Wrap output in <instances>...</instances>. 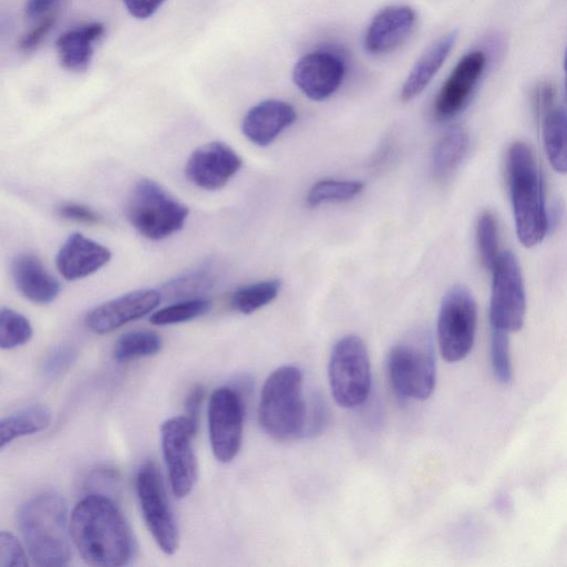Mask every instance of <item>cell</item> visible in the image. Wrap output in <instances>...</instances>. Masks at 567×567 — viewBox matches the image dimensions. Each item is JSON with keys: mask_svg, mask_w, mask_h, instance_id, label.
Wrapping results in <instances>:
<instances>
[{"mask_svg": "<svg viewBox=\"0 0 567 567\" xmlns=\"http://www.w3.org/2000/svg\"><path fill=\"white\" fill-rule=\"evenodd\" d=\"M70 535L82 559L92 566H124L134 555V538L123 513L102 493L87 495L75 505Z\"/></svg>", "mask_w": 567, "mask_h": 567, "instance_id": "1", "label": "cell"}, {"mask_svg": "<svg viewBox=\"0 0 567 567\" xmlns=\"http://www.w3.org/2000/svg\"><path fill=\"white\" fill-rule=\"evenodd\" d=\"M506 172L517 238L524 247H535L547 235L549 223L542 172L526 143L511 145Z\"/></svg>", "mask_w": 567, "mask_h": 567, "instance_id": "2", "label": "cell"}, {"mask_svg": "<svg viewBox=\"0 0 567 567\" xmlns=\"http://www.w3.org/2000/svg\"><path fill=\"white\" fill-rule=\"evenodd\" d=\"M28 554L37 566H66L72 551L70 522L64 498L43 492L25 501L18 513Z\"/></svg>", "mask_w": 567, "mask_h": 567, "instance_id": "3", "label": "cell"}, {"mask_svg": "<svg viewBox=\"0 0 567 567\" xmlns=\"http://www.w3.org/2000/svg\"><path fill=\"white\" fill-rule=\"evenodd\" d=\"M259 423L276 441H291L306 434L308 408L299 368L284 365L266 379L260 393Z\"/></svg>", "mask_w": 567, "mask_h": 567, "instance_id": "4", "label": "cell"}, {"mask_svg": "<svg viewBox=\"0 0 567 567\" xmlns=\"http://www.w3.org/2000/svg\"><path fill=\"white\" fill-rule=\"evenodd\" d=\"M389 378L396 395L403 400H426L435 388L436 363L431 334L417 330L391 350Z\"/></svg>", "mask_w": 567, "mask_h": 567, "instance_id": "5", "label": "cell"}, {"mask_svg": "<svg viewBox=\"0 0 567 567\" xmlns=\"http://www.w3.org/2000/svg\"><path fill=\"white\" fill-rule=\"evenodd\" d=\"M188 214L185 204L150 178H142L134 184L125 206L130 224L151 240H162L179 231Z\"/></svg>", "mask_w": 567, "mask_h": 567, "instance_id": "6", "label": "cell"}, {"mask_svg": "<svg viewBox=\"0 0 567 567\" xmlns=\"http://www.w3.org/2000/svg\"><path fill=\"white\" fill-rule=\"evenodd\" d=\"M328 377L331 394L342 408H355L371 386L370 359L363 340L354 334L339 339L330 354Z\"/></svg>", "mask_w": 567, "mask_h": 567, "instance_id": "7", "label": "cell"}, {"mask_svg": "<svg viewBox=\"0 0 567 567\" xmlns=\"http://www.w3.org/2000/svg\"><path fill=\"white\" fill-rule=\"evenodd\" d=\"M476 303L461 285L451 287L442 298L437 316V343L447 362L463 360L472 350L476 331Z\"/></svg>", "mask_w": 567, "mask_h": 567, "instance_id": "8", "label": "cell"}, {"mask_svg": "<svg viewBox=\"0 0 567 567\" xmlns=\"http://www.w3.org/2000/svg\"><path fill=\"white\" fill-rule=\"evenodd\" d=\"M489 322L506 332L522 329L526 312V295L520 266L516 256L502 251L492 270Z\"/></svg>", "mask_w": 567, "mask_h": 567, "instance_id": "9", "label": "cell"}, {"mask_svg": "<svg viewBox=\"0 0 567 567\" xmlns=\"http://www.w3.org/2000/svg\"><path fill=\"white\" fill-rule=\"evenodd\" d=\"M136 494L144 522L158 548L167 555L174 554L179 543L178 526L162 475L153 462L140 467Z\"/></svg>", "mask_w": 567, "mask_h": 567, "instance_id": "10", "label": "cell"}, {"mask_svg": "<svg viewBox=\"0 0 567 567\" xmlns=\"http://www.w3.org/2000/svg\"><path fill=\"white\" fill-rule=\"evenodd\" d=\"M197 424L188 415H181L166 420L161 426L163 455L176 498L186 497L197 480V458L192 443Z\"/></svg>", "mask_w": 567, "mask_h": 567, "instance_id": "11", "label": "cell"}, {"mask_svg": "<svg viewBox=\"0 0 567 567\" xmlns=\"http://www.w3.org/2000/svg\"><path fill=\"white\" fill-rule=\"evenodd\" d=\"M245 405L238 391L230 386L216 389L208 402V433L215 458L231 462L243 440Z\"/></svg>", "mask_w": 567, "mask_h": 567, "instance_id": "12", "label": "cell"}, {"mask_svg": "<svg viewBox=\"0 0 567 567\" xmlns=\"http://www.w3.org/2000/svg\"><path fill=\"white\" fill-rule=\"evenodd\" d=\"M243 165L240 156L219 141L197 147L185 165V176L199 188L216 190L224 187Z\"/></svg>", "mask_w": 567, "mask_h": 567, "instance_id": "13", "label": "cell"}, {"mask_svg": "<svg viewBox=\"0 0 567 567\" xmlns=\"http://www.w3.org/2000/svg\"><path fill=\"white\" fill-rule=\"evenodd\" d=\"M163 295L155 289H138L105 301L85 316V326L94 333L111 332L152 312Z\"/></svg>", "mask_w": 567, "mask_h": 567, "instance_id": "14", "label": "cell"}, {"mask_svg": "<svg viewBox=\"0 0 567 567\" xmlns=\"http://www.w3.org/2000/svg\"><path fill=\"white\" fill-rule=\"evenodd\" d=\"M344 75L342 60L328 51H315L302 55L292 69V80L299 90L313 101L331 96Z\"/></svg>", "mask_w": 567, "mask_h": 567, "instance_id": "15", "label": "cell"}, {"mask_svg": "<svg viewBox=\"0 0 567 567\" xmlns=\"http://www.w3.org/2000/svg\"><path fill=\"white\" fill-rule=\"evenodd\" d=\"M485 65L486 55L481 50L462 56L436 95L434 112L439 118H451L465 107Z\"/></svg>", "mask_w": 567, "mask_h": 567, "instance_id": "16", "label": "cell"}, {"mask_svg": "<svg viewBox=\"0 0 567 567\" xmlns=\"http://www.w3.org/2000/svg\"><path fill=\"white\" fill-rule=\"evenodd\" d=\"M415 23L416 13L409 6L396 4L381 9L365 31V51L379 55L395 50L409 38Z\"/></svg>", "mask_w": 567, "mask_h": 567, "instance_id": "17", "label": "cell"}, {"mask_svg": "<svg viewBox=\"0 0 567 567\" xmlns=\"http://www.w3.org/2000/svg\"><path fill=\"white\" fill-rule=\"evenodd\" d=\"M111 257L106 246L80 233H72L59 249L55 265L63 278L78 280L100 270Z\"/></svg>", "mask_w": 567, "mask_h": 567, "instance_id": "18", "label": "cell"}, {"mask_svg": "<svg viewBox=\"0 0 567 567\" xmlns=\"http://www.w3.org/2000/svg\"><path fill=\"white\" fill-rule=\"evenodd\" d=\"M297 118L292 105L280 100H265L254 105L244 116L243 134L258 146L271 144Z\"/></svg>", "mask_w": 567, "mask_h": 567, "instance_id": "19", "label": "cell"}, {"mask_svg": "<svg viewBox=\"0 0 567 567\" xmlns=\"http://www.w3.org/2000/svg\"><path fill=\"white\" fill-rule=\"evenodd\" d=\"M11 275L19 292L34 303H50L61 291L58 279L32 254L17 255L11 262Z\"/></svg>", "mask_w": 567, "mask_h": 567, "instance_id": "20", "label": "cell"}, {"mask_svg": "<svg viewBox=\"0 0 567 567\" xmlns=\"http://www.w3.org/2000/svg\"><path fill=\"white\" fill-rule=\"evenodd\" d=\"M105 32L101 22H89L60 34L55 41V51L61 66L71 72H84L89 69L94 43Z\"/></svg>", "mask_w": 567, "mask_h": 567, "instance_id": "21", "label": "cell"}, {"mask_svg": "<svg viewBox=\"0 0 567 567\" xmlns=\"http://www.w3.org/2000/svg\"><path fill=\"white\" fill-rule=\"evenodd\" d=\"M457 32L450 31L432 42L411 68L401 89V99L411 101L422 93L450 55Z\"/></svg>", "mask_w": 567, "mask_h": 567, "instance_id": "22", "label": "cell"}, {"mask_svg": "<svg viewBox=\"0 0 567 567\" xmlns=\"http://www.w3.org/2000/svg\"><path fill=\"white\" fill-rule=\"evenodd\" d=\"M540 121L548 162L557 173L567 174V110L554 106Z\"/></svg>", "mask_w": 567, "mask_h": 567, "instance_id": "23", "label": "cell"}, {"mask_svg": "<svg viewBox=\"0 0 567 567\" xmlns=\"http://www.w3.org/2000/svg\"><path fill=\"white\" fill-rule=\"evenodd\" d=\"M218 267L207 260L195 268L168 280L159 290L172 299L184 300L199 298V295L212 289L218 280Z\"/></svg>", "mask_w": 567, "mask_h": 567, "instance_id": "24", "label": "cell"}, {"mask_svg": "<svg viewBox=\"0 0 567 567\" xmlns=\"http://www.w3.org/2000/svg\"><path fill=\"white\" fill-rule=\"evenodd\" d=\"M51 417V410L44 404H33L2 417L0 421V449L3 450L18 437L47 429Z\"/></svg>", "mask_w": 567, "mask_h": 567, "instance_id": "25", "label": "cell"}, {"mask_svg": "<svg viewBox=\"0 0 567 567\" xmlns=\"http://www.w3.org/2000/svg\"><path fill=\"white\" fill-rule=\"evenodd\" d=\"M470 146V135L462 125L450 127L439 140L432 156L433 173L449 177L462 163Z\"/></svg>", "mask_w": 567, "mask_h": 567, "instance_id": "26", "label": "cell"}, {"mask_svg": "<svg viewBox=\"0 0 567 567\" xmlns=\"http://www.w3.org/2000/svg\"><path fill=\"white\" fill-rule=\"evenodd\" d=\"M280 288L279 279H267L245 285L230 295L229 306L239 313L250 315L276 299Z\"/></svg>", "mask_w": 567, "mask_h": 567, "instance_id": "27", "label": "cell"}, {"mask_svg": "<svg viewBox=\"0 0 567 567\" xmlns=\"http://www.w3.org/2000/svg\"><path fill=\"white\" fill-rule=\"evenodd\" d=\"M163 346L158 333L151 330L130 331L121 336L113 347V358L117 362L156 354Z\"/></svg>", "mask_w": 567, "mask_h": 567, "instance_id": "28", "label": "cell"}, {"mask_svg": "<svg viewBox=\"0 0 567 567\" xmlns=\"http://www.w3.org/2000/svg\"><path fill=\"white\" fill-rule=\"evenodd\" d=\"M364 184L360 181L324 178L309 189L306 200L310 207L327 203H342L360 195Z\"/></svg>", "mask_w": 567, "mask_h": 567, "instance_id": "29", "label": "cell"}, {"mask_svg": "<svg viewBox=\"0 0 567 567\" xmlns=\"http://www.w3.org/2000/svg\"><path fill=\"white\" fill-rule=\"evenodd\" d=\"M210 307V301L204 298L178 300L155 311L151 316L150 321L154 326L182 323L206 315Z\"/></svg>", "mask_w": 567, "mask_h": 567, "instance_id": "30", "label": "cell"}, {"mask_svg": "<svg viewBox=\"0 0 567 567\" xmlns=\"http://www.w3.org/2000/svg\"><path fill=\"white\" fill-rule=\"evenodd\" d=\"M33 330L30 321L20 312L10 308L0 311V347L14 349L29 342Z\"/></svg>", "mask_w": 567, "mask_h": 567, "instance_id": "31", "label": "cell"}, {"mask_svg": "<svg viewBox=\"0 0 567 567\" xmlns=\"http://www.w3.org/2000/svg\"><path fill=\"white\" fill-rule=\"evenodd\" d=\"M475 237L480 260L491 271L501 254L498 251L497 223L491 212L486 210L480 215Z\"/></svg>", "mask_w": 567, "mask_h": 567, "instance_id": "32", "label": "cell"}, {"mask_svg": "<svg viewBox=\"0 0 567 567\" xmlns=\"http://www.w3.org/2000/svg\"><path fill=\"white\" fill-rule=\"evenodd\" d=\"M491 361L497 381L502 384L511 383L513 370L509 355L508 332L492 328Z\"/></svg>", "mask_w": 567, "mask_h": 567, "instance_id": "33", "label": "cell"}, {"mask_svg": "<svg viewBox=\"0 0 567 567\" xmlns=\"http://www.w3.org/2000/svg\"><path fill=\"white\" fill-rule=\"evenodd\" d=\"M28 566L27 554L10 532L0 533V567H24Z\"/></svg>", "mask_w": 567, "mask_h": 567, "instance_id": "34", "label": "cell"}, {"mask_svg": "<svg viewBox=\"0 0 567 567\" xmlns=\"http://www.w3.org/2000/svg\"><path fill=\"white\" fill-rule=\"evenodd\" d=\"M56 21V13H50L39 20V22L27 31L18 41V49L23 53H30L37 50L45 37L53 29Z\"/></svg>", "mask_w": 567, "mask_h": 567, "instance_id": "35", "label": "cell"}, {"mask_svg": "<svg viewBox=\"0 0 567 567\" xmlns=\"http://www.w3.org/2000/svg\"><path fill=\"white\" fill-rule=\"evenodd\" d=\"M75 352L70 347H56L45 358L43 372L50 378L63 373L75 360Z\"/></svg>", "mask_w": 567, "mask_h": 567, "instance_id": "36", "label": "cell"}, {"mask_svg": "<svg viewBox=\"0 0 567 567\" xmlns=\"http://www.w3.org/2000/svg\"><path fill=\"white\" fill-rule=\"evenodd\" d=\"M60 217L83 224H101L102 217L91 207L79 203H63L56 208Z\"/></svg>", "mask_w": 567, "mask_h": 567, "instance_id": "37", "label": "cell"}, {"mask_svg": "<svg viewBox=\"0 0 567 567\" xmlns=\"http://www.w3.org/2000/svg\"><path fill=\"white\" fill-rule=\"evenodd\" d=\"M127 12L135 19L151 18L165 2V0H122Z\"/></svg>", "mask_w": 567, "mask_h": 567, "instance_id": "38", "label": "cell"}, {"mask_svg": "<svg viewBox=\"0 0 567 567\" xmlns=\"http://www.w3.org/2000/svg\"><path fill=\"white\" fill-rule=\"evenodd\" d=\"M63 0H27L24 3V16L30 20L41 19L50 13H53V10L58 8V6Z\"/></svg>", "mask_w": 567, "mask_h": 567, "instance_id": "39", "label": "cell"}, {"mask_svg": "<svg viewBox=\"0 0 567 567\" xmlns=\"http://www.w3.org/2000/svg\"><path fill=\"white\" fill-rule=\"evenodd\" d=\"M555 89L550 83H543L536 92V110L542 118L551 107H554Z\"/></svg>", "mask_w": 567, "mask_h": 567, "instance_id": "40", "label": "cell"}, {"mask_svg": "<svg viewBox=\"0 0 567 567\" xmlns=\"http://www.w3.org/2000/svg\"><path fill=\"white\" fill-rule=\"evenodd\" d=\"M204 399V388L195 385L187 395L185 406L189 417L198 422V415Z\"/></svg>", "mask_w": 567, "mask_h": 567, "instance_id": "41", "label": "cell"}, {"mask_svg": "<svg viewBox=\"0 0 567 567\" xmlns=\"http://www.w3.org/2000/svg\"><path fill=\"white\" fill-rule=\"evenodd\" d=\"M564 70H565V80H566V92H567V48H566L565 56H564Z\"/></svg>", "mask_w": 567, "mask_h": 567, "instance_id": "42", "label": "cell"}]
</instances>
